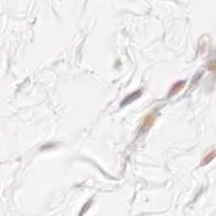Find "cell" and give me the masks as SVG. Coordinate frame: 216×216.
<instances>
[{
	"label": "cell",
	"mask_w": 216,
	"mask_h": 216,
	"mask_svg": "<svg viewBox=\"0 0 216 216\" xmlns=\"http://www.w3.org/2000/svg\"><path fill=\"white\" fill-rule=\"evenodd\" d=\"M140 95H141V91H140V90H138L136 92H134L133 94H131V95H129L128 96H127V97L122 101V104H121V106H126V105L131 103L132 101H135L136 99H138V98L140 96Z\"/></svg>",
	"instance_id": "6da1fadb"
},
{
	"label": "cell",
	"mask_w": 216,
	"mask_h": 216,
	"mask_svg": "<svg viewBox=\"0 0 216 216\" xmlns=\"http://www.w3.org/2000/svg\"><path fill=\"white\" fill-rule=\"evenodd\" d=\"M215 150H212L211 151L209 152L204 156V158L202 160V165H206L209 162H211L213 159L215 158Z\"/></svg>",
	"instance_id": "7a4b0ae2"
},
{
	"label": "cell",
	"mask_w": 216,
	"mask_h": 216,
	"mask_svg": "<svg viewBox=\"0 0 216 216\" xmlns=\"http://www.w3.org/2000/svg\"><path fill=\"white\" fill-rule=\"evenodd\" d=\"M185 85V82H182V81H181V82H179V83L176 84V85L173 86V88H172L171 94H176L179 90H181V89L183 87V85Z\"/></svg>",
	"instance_id": "3957f363"
},
{
	"label": "cell",
	"mask_w": 216,
	"mask_h": 216,
	"mask_svg": "<svg viewBox=\"0 0 216 216\" xmlns=\"http://www.w3.org/2000/svg\"><path fill=\"white\" fill-rule=\"evenodd\" d=\"M209 69H210L212 71H215V60H212L211 63L209 64Z\"/></svg>",
	"instance_id": "277c9868"
}]
</instances>
